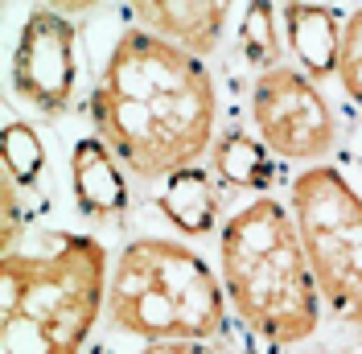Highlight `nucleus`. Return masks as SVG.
<instances>
[{"mask_svg":"<svg viewBox=\"0 0 362 354\" xmlns=\"http://www.w3.org/2000/svg\"><path fill=\"white\" fill-rule=\"evenodd\" d=\"M136 354H218L210 342H153Z\"/></svg>","mask_w":362,"mask_h":354,"instance_id":"f3484780","label":"nucleus"},{"mask_svg":"<svg viewBox=\"0 0 362 354\" xmlns=\"http://www.w3.org/2000/svg\"><path fill=\"white\" fill-rule=\"evenodd\" d=\"M70 185L90 219H115L128 206V181L119 173L115 153L99 136H83L70 153Z\"/></svg>","mask_w":362,"mask_h":354,"instance_id":"6e6552de","label":"nucleus"},{"mask_svg":"<svg viewBox=\"0 0 362 354\" xmlns=\"http://www.w3.org/2000/svg\"><path fill=\"white\" fill-rule=\"evenodd\" d=\"M0 161H4V173L13 177L17 185H33L45 169V144L42 136L33 132L25 120H8L4 136H0Z\"/></svg>","mask_w":362,"mask_h":354,"instance_id":"ddd939ff","label":"nucleus"},{"mask_svg":"<svg viewBox=\"0 0 362 354\" xmlns=\"http://www.w3.org/2000/svg\"><path fill=\"white\" fill-rule=\"evenodd\" d=\"M223 285L235 313L272 346H296L321 326V292L288 206L255 198L230 215L218 239Z\"/></svg>","mask_w":362,"mask_h":354,"instance_id":"7ed1b4c3","label":"nucleus"},{"mask_svg":"<svg viewBox=\"0 0 362 354\" xmlns=\"http://www.w3.org/2000/svg\"><path fill=\"white\" fill-rule=\"evenodd\" d=\"M78 79V54H74V25L54 13L37 8L21 25V42L13 54V87L29 108L62 111L74 95Z\"/></svg>","mask_w":362,"mask_h":354,"instance_id":"0eeeda50","label":"nucleus"},{"mask_svg":"<svg viewBox=\"0 0 362 354\" xmlns=\"http://www.w3.org/2000/svg\"><path fill=\"white\" fill-rule=\"evenodd\" d=\"M341 29L346 25L338 21V13L325 4H288L284 8V42L300 62V74L325 79L338 70Z\"/></svg>","mask_w":362,"mask_h":354,"instance_id":"9d476101","label":"nucleus"},{"mask_svg":"<svg viewBox=\"0 0 362 354\" xmlns=\"http://www.w3.org/2000/svg\"><path fill=\"white\" fill-rule=\"evenodd\" d=\"M338 79L346 95L362 108V8L346 17L341 29V54H338Z\"/></svg>","mask_w":362,"mask_h":354,"instance_id":"2eb2a0df","label":"nucleus"},{"mask_svg":"<svg viewBox=\"0 0 362 354\" xmlns=\"http://www.w3.org/2000/svg\"><path fill=\"white\" fill-rule=\"evenodd\" d=\"M90 120L136 177H173L198 165L214 136V83L181 45L128 29L90 95Z\"/></svg>","mask_w":362,"mask_h":354,"instance_id":"f257e3e1","label":"nucleus"},{"mask_svg":"<svg viewBox=\"0 0 362 354\" xmlns=\"http://www.w3.org/2000/svg\"><path fill=\"white\" fill-rule=\"evenodd\" d=\"M239 50L251 67L276 70L280 67V38H276V4H247L243 25H239Z\"/></svg>","mask_w":362,"mask_h":354,"instance_id":"4468645a","label":"nucleus"},{"mask_svg":"<svg viewBox=\"0 0 362 354\" xmlns=\"http://www.w3.org/2000/svg\"><path fill=\"white\" fill-rule=\"evenodd\" d=\"M293 222L313 268L321 305L362 326V198L329 165H309L293 181Z\"/></svg>","mask_w":362,"mask_h":354,"instance_id":"39448f33","label":"nucleus"},{"mask_svg":"<svg viewBox=\"0 0 362 354\" xmlns=\"http://www.w3.org/2000/svg\"><path fill=\"white\" fill-rule=\"evenodd\" d=\"M251 120L259 128L264 149L284 161H321L334 149L338 128L325 95L313 87L309 74L293 67H276L255 74L251 87Z\"/></svg>","mask_w":362,"mask_h":354,"instance_id":"423d86ee","label":"nucleus"},{"mask_svg":"<svg viewBox=\"0 0 362 354\" xmlns=\"http://www.w3.org/2000/svg\"><path fill=\"white\" fill-rule=\"evenodd\" d=\"M325 354H334V350H325Z\"/></svg>","mask_w":362,"mask_h":354,"instance_id":"a211bd4d","label":"nucleus"},{"mask_svg":"<svg viewBox=\"0 0 362 354\" xmlns=\"http://www.w3.org/2000/svg\"><path fill=\"white\" fill-rule=\"evenodd\" d=\"M214 173L235 190H264L272 181V156L264 140H251L247 132H230L214 144Z\"/></svg>","mask_w":362,"mask_h":354,"instance_id":"f8f14e48","label":"nucleus"},{"mask_svg":"<svg viewBox=\"0 0 362 354\" xmlns=\"http://www.w3.org/2000/svg\"><path fill=\"white\" fill-rule=\"evenodd\" d=\"M115 330L153 342H210L226 330L223 285L202 256L173 239H132L107 285Z\"/></svg>","mask_w":362,"mask_h":354,"instance_id":"20e7f679","label":"nucleus"},{"mask_svg":"<svg viewBox=\"0 0 362 354\" xmlns=\"http://www.w3.org/2000/svg\"><path fill=\"white\" fill-rule=\"evenodd\" d=\"M21 239V198H17V181L4 173L0 177V247L17 251Z\"/></svg>","mask_w":362,"mask_h":354,"instance_id":"dca6fc26","label":"nucleus"},{"mask_svg":"<svg viewBox=\"0 0 362 354\" xmlns=\"http://www.w3.org/2000/svg\"><path fill=\"white\" fill-rule=\"evenodd\" d=\"M157 206L181 235H206V231L214 227V219H218L214 181H210V173H202L198 165L177 169L173 177H165V181H160Z\"/></svg>","mask_w":362,"mask_h":354,"instance_id":"9b49d317","label":"nucleus"},{"mask_svg":"<svg viewBox=\"0 0 362 354\" xmlns=\"http://www.w3.org/2000/svg\"><path fill=\"white\" fill-rule=\"evenodd\" d=\"M107 251L90 235H42L0 260V354H78L103 309Z\"/></svg>","mask_w":362,"mask_h":354,"instance_id":"f03ea898","label":"nucleus"},{"mask_svg":"<svg viewBox=\"0 0 362 354\" xmlns=\"http://www.w3.org/2000/svg\"><path fill=\"white\" fill-rule=\"evenodd\" d=\"M132 8L140 29L181 45L194 58L210 54L226 29V4H173V0H160V4H132Z\"/></svg>","mask_w":362,"mask_h":354,"instance_id":"1a4fd4ad","label":"nucleus"}]
</instances>
